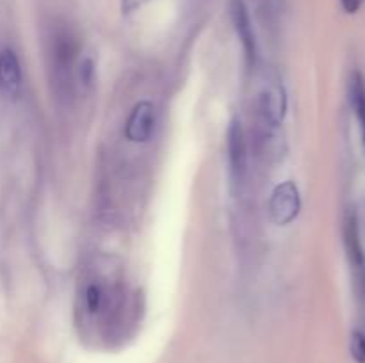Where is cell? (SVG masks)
Instances as JSON below:
<instances>
[{
	"label": "cell",
	"instance_id": "2",
	"mask_svg": "<svg viewBox=\"0 0 365 363\" xmlns=\"http://www.w3.org/2000/svg\"><path fill=\"white\" fill-rule=\"evenodd\" d=\"M227 152L232 185L235 189H241L246 182V174H248V146H246L245 128H242L239 117H234L228 125Z\"/></svg>",
	"mask_w": 365,
	"mask_h": 363
},
{
	"label": "cell",
	"instance_id": "6",
	"mask_svg": "<svg viewBox=\"0 0 365 363\" xmlns=\"http://www.w3.org/2000/svg\"><path fill=\"white\" fill-rule=\"evenodd\" d=\"M230 18L232 23H234L235 34H237L239 41L242 45L246 64H248V68H253L257 63V38L245 0H230Z\"/></svg>",
	"mask_w": 365,
	"mask_h": 363
},
{
	"label": "cell",
	"instance_id": "9",
	"mask_svg": "<svg viewBox=\"0 0 365 363\" xmlns=\"http://www.w3.org/2000/svg\"><path fill=\"white\" fill-rule=\"evenodd\" d=\"M349 100H351L353 112H355L360 128H362L365 142V78L360 71H353L351 75V80H349Z\"/></svg>",
	"mask_w": 365,
	"mask_h": 363
},
{
	"label": "cell",
	"instance_id": "3",
	"mask_svg": "<svg viewBox=\"0 0 365 363\" xmlns=\"http://www.w3.org/2000/svg\"><path fill=\"white\" fill-rule=\"evenodd\" d=\"M344 248L355 278L356 292L360 298H365V253L360 237V223L355 209L346 214L344 219Z\"/></svg>",
	"mask_w": 365,
	"mask_h": 363
},
{
	"label": "cell",
	"instance_id": "12",
	"mask_svg": "<svg viewBox=\"0 0 365 363\" xmlns=\"http://www.w3.org/2000/svg\"><path fill=\"white\" fill-rule=\"evenodd\" d=\"M148 2L150 0H121V13H123L125 16H130V14L143 9Z\"/></svg>",
	"mask_w": 365,
	"mask_h": 363
},
{
	"label": "cell",
	"instance_id": "8",
	"mask_svg": "<svg viewBox=\"0 0 365 363\" xmlns=\"http://www.w3.org/2000/svg\"><path fill=\"white\" fill-rule=\"evenodd\" d=\"M21 91V66L13 48L0 50V95L16 100Z\"/></svg>",
	"mask_w": 365,
	"mask_h": 363
},
{
	"label": "cell",
	"instance_id": "13",
	"mask_svg": "<svg viewBox=\"0 0 365 363\" xmlns=\"http://www.w3.org/2000/svg\"><path fill=\"white\" fill-rule=\"evenodd\" d=\"M362 2L364 0H341V6L348 14H355L362 7Z\"/></svg>",
	"mask_w": 365,
	"mask_h": 363
},
{
	"label": "cell",
	"instance_id": "7",
	"mask_svg": "<svg viewBox=\"0 0 365 363\" xmlns=\"http://www.w3.org/2000/svg\"><path fill=\"white\" fill-rule=\"evenodd\" d=\"M155 130V107L150 102L135 103L125 123V137L130 142H148Z\"/></svg>",
	"mask_w": 365,
	"mask_h": 363
},
{
	"label": "cell",
	"instance_id": "10",
	"mask_svg": "<svg viewBox=\"0 0 365 363\" xmlns=\"http://www.w3.org/2000/svg\"><path fill=\"white\" fill-rule=\"evenodd\" d=\"M351 356L356 363H365V322L359 324L351 335Z\"/></svg>",
	"mask_w": 365,
	"mask_h": 363
},
{
	"label": "cell",
	"instance_id": "4",
	"mask_svg": "<svg viewBox=\"0 0 365 363\" xmlns=\"http://www.w3.org/2000/svg\"><path fill=\"white\" fill-rule=\"evenodd\" d=\"M302 210V196L298 185L292 180H285L273 189L269 198V216L278 226H287Z\"/></svg>",
	"mask_w": 365,
	"mask_h": 363
},
{
	"label": "cell",
	"instance_id": "1",
	"mask_svg": "<svg viewBox=\"0 0 365 363\" xmlns=\"http://www.w3.org/2000/svg\"><path fill=\"white\" fill-rule=\"evenodd\" d=\"M77 56V41L68 27H56L50 43L52 57V82H56V91L59 96H68L73 85V64Z\"/></svg>",
	"mask_w": 365,
	"mask_h": 363
},
{
	"label": "cell",
	"instance_id": "5",
	"mask_svg": "<svg viewBox=\"0 0 365 363\" xmlns=\"http://www.w3.org/2000/svg\"><path fill=\"white\" fill-rule=\"evenodd\" d=\"M285 112H287V95L282 84H269L262 91L259 100L260 125L266 128V134L273 135L274 130L284 123Z\"/></svg>",
	"mask_w": 365,
	"mask_h": 363
},
{
	"label": "cell",
	"instance_id": "11",
	"mask_svg": "<svg viewBox=\"0 0 365 363\" xmlns=\"http://www.w3.org/2000/svg\"><path fill=\"white\" fill-rule=\"evenodd\" d=\"M78 80L84 88H91L93 80H95V66H93V60L84 59L78 64Z\"/></svg>",
	"mask_w": 365,
	"mask_h": 363
}]
</instances>
